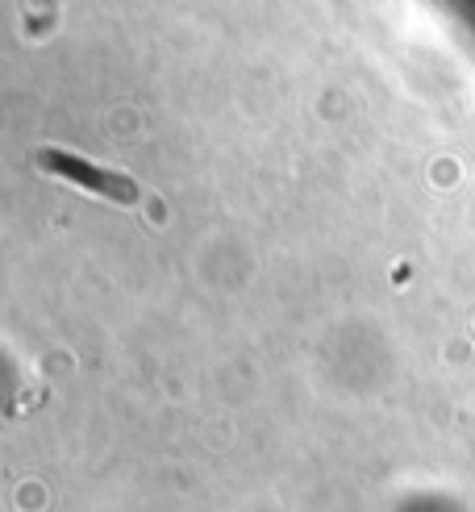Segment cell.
I'll use <instances>...</instances> for the list:
<instances>
[{
    "instance_id": "6da1fadb",
    "label": "cell",
    "mask_w": 475,
    "mask_h": 512,
    "mask_svg": "<svg viewBox=\"0 0 475 512\" xmlns=\"http://www.w3.org/2000/svg\"><path fill=\"white\" fill-rule=\"evenodd\" d=\"M42 167L55 171V175H63V179H71V184H80V188H92V192L109 196V200H121V204H130V200L138 196V188H134L125 175L88 167V163L71 159V155H55V150H46V155H42Z\"/></svg>"
}]
</instances>
